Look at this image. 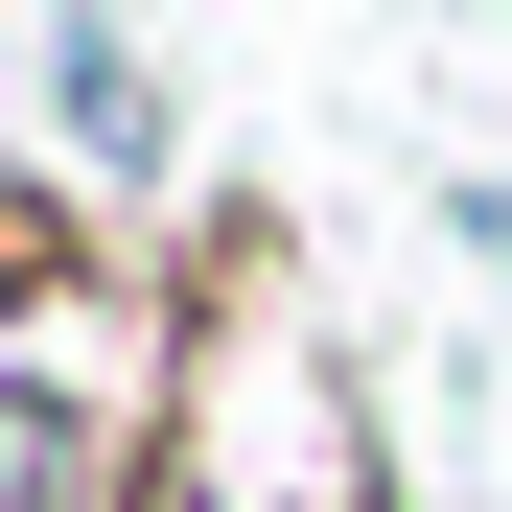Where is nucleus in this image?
<instances>
[{
    "mask_svg": "<svg viewBox=\"0 0 512 512\" xmlns=\"http://www.w3.org/2000/svg\"><path fill=\"white\" fill-rule=\"evenodd\" d=\"M47 94H70V140H94V163H163V70H140L117 24H47Z\"/></svg>",
    "mask_w": 512,
    "mask_h": 512,
    "instance_id": "obj_1",
    "label": "nucleus"
}]
</instances>
